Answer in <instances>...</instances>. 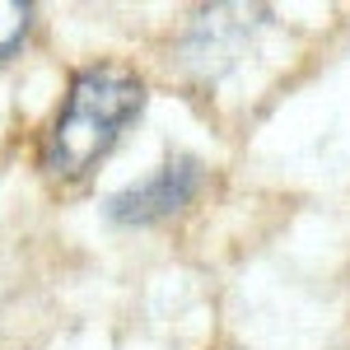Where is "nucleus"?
I'll return each instance as SVG.
<instances>
[{"instance_id": "obj_2", "label": "nucleus", "mask_w": 350, "mask_h": 350, "mask_svg": "<svg viewBox=\"0 0 350 350\" xmlns=\"http://www.w3.org/2000/svg\"><path fill=\"white\" fill-rule=\"evenodd\" d=\"M196 191H201V163L183 154V159L159 163L150 178L122 187L117 196H108V219L112 224H154V219L178 215Z\"/></svg>"}, {"instance_id": "obj_1", "label": "nucleus", "mask_w": 350, "mask_h": 350, "mask_svg": "<svg viewBox=\"0 0 350 350\" xmlns=\"http://www.w3.org/2000/svg\"><path fill=\"white\" fill-rule=\"evenodd\" d=\"M145 108V84L126 66H89L80 70L66 103L56 108L47 140H42V168L52 178H84L94 163L117 145L122 126Z\"/></svg>"}, {"instance_id": "obj_3", "label": "nucleus", "mask_w": 350, "mask_h": 350, "mask_svg": "<svg viewBox=\"0 0 350 350\" xmlns=\"http://www.w3.org/2000/svg\"><path fill=\"white\" fill-rule=\"evenodd\" d=\"M28 28H33V5H24V0H0V61L24 47Z\"/></svg>"}]
</instances>
